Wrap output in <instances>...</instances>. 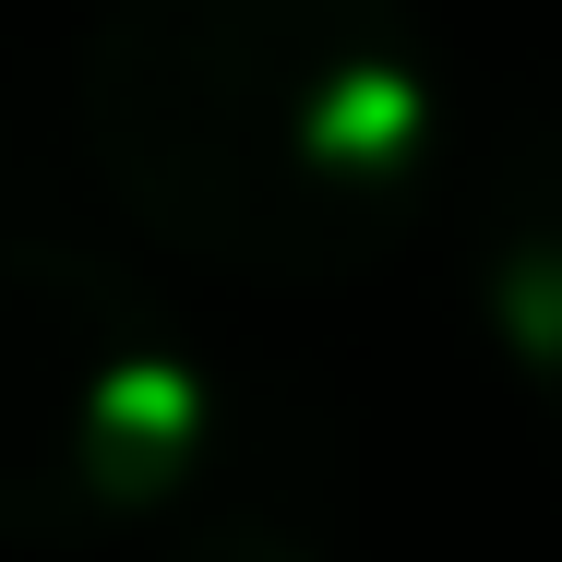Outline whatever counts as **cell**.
<instances>
[{
    "label": "cell",
    "instance_id": "1",
    "mask_svg": "<svg viewBox=\"0 0 562 562\" xmlns=\"http://www.w3.org/2000/svg\"><path fill=\"white\" fill-rule=\"evenodd\" d=\"M72 144L144 239L239 288H347L443 192V60L407 0H97Z\"/></svg>",
    "mask_w": 562,
    "mask_h": 562
},
{
    "label": "cell",
    "instance_id": "2",
    "mask_svg": "<svg viewBox=\"0 0 562 562\" xmlns=\"http://www.w3.org/2000/svg\"><path fill=\"white\" fill-rule=\"evenodd\" d=\"M227 407L180 324L72 239H0V539L85 551L168 515Z\"/></svg>",
    "mask_w": 562,
    "mask_h": 562
},
{
    "label": "cell",
    "instance_id": "3",
    "mask_svg": "<svg viewBox=\"0 0 562 562\" xmlns=\"http://www.w3.org/2000/svg\"><path fill=\"white\" fill-rule=\"evenodd\" d=\"M467 300L515 383L562 395V85L503 109L467 156Z\"/></svg>",
    "mask_w": 562,
    "mask_h": 562
},
{
    "label": "cell",
    "instance_id": "4",
    "mask_svg": "<svg viewBox=\"0 0 562 562\" xmlns=\"http://www.w3.org/2000/svg\"><path fill=\"white\" fill-rule=\"evenodd\" d=\"M144 562H324L288 515H204V527H168Z\"/></svg>",
    "mask_w": 562,
    "mask_h": 562
},
{
    "label": "cell",
    "instance_id": "5",
    "mask_svg": "<svg viewBox=\"0 0 562 562\" xmlns=\"http://www.w3.org/2000/svg\"><path fill=\"white\" fill-rule=\"evenodd\" d=\"M551 419H562V395H551Z\"/></svg>",
    "mask_w": 562,
    "mask_h": 562
}]
</instances>
